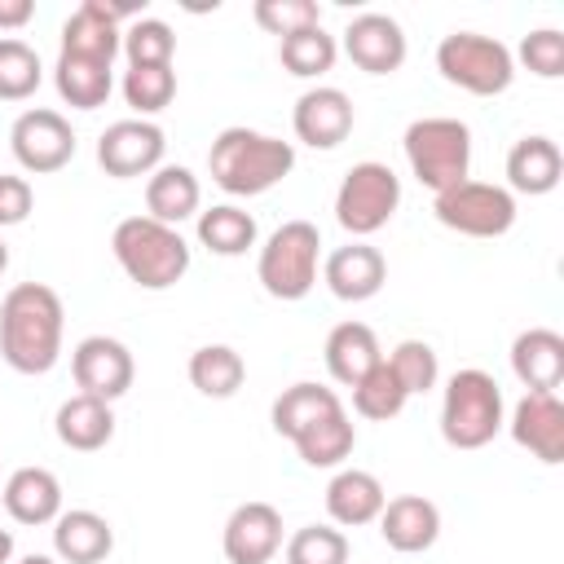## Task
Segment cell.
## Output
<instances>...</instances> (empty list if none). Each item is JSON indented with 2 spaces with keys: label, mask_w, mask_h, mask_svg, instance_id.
<instances>
[{
  "label": "cell",
  "mask_w": 564,
  "mask_h": 564,
  "mask_svg": "<svg viewBox=\"0 0 564 564\" xmlns=\"http://www.w3.org/2000/svg\"><path fill=\"white\" fill-rule=\"evenodd\" d=\"M322 282L330 286L335 300L361 304V300H370V295L383 291V282H388V260H383L379 247L352 238L348 247H335V251L322 260Z\"/></svg>",
  "instance_id": "18"
},
{
  "label": "cell",
  "mask_w": 564,
  "mask_h": 564,
  "mask_svg": "<svg viewBox=\"0 0 564 564\" xmlns=\"http://www.w3.org/2000/svg\"><path fill=\"white\" fill-rule=\"evenodd\" d=\"M66 308L44 282H18L0 304V357L18 375H48L62 357Z\"/></svg>",
  "instance_id": "1"
},
{
  "label": "cell",
  "mask_w": 564,
  "mask_h": 564,
  "mask_svg": "<svg viewBox=\"0 0 564 564\" xmlns=\"http://www.w3.org/2000/svg\"><path fill=\"white\" fill-rule=\"evenodd\" d=\"M198 242L212 256H247L256 247V216L234 203H216L198 212Z\"/></svg>",
  "instance_id": "31"
},
{
  "label": "cell",
  "mask_w": 564,
  "mask_h": 564,
  "mask_svg": "<svg viewBox=\"0 0 564 564\" xmlns=\"http://www.w3.org/2000/svg\"><path fill=\"white\" fill-rule=\"evenodd\" d=\"M401 207V176L388 163H352L335 189V220L344 234H352L357 242H366L370 234H379Z\"/></svg>",
  "instance_id": "8"
},
{
  "label": "cell",
  "mask_w": 564,
  "mask_h": 564,
  "mask_svg": "<svg viewBox=\"0 0 564 564\" xmlns=\"http://www.w3.org/2000/svg\"><path fill=\"white\" fill-rule=\"evenodd\" d=\"M119 53L128 57V66H172L176 53V35L163 18H137L123 26V44Z\"/></svg>",
  "instance_id": "37"
},
{
  "label": "cell",
  "mask_w": 564,
  "mask_h": 564,
  "mask_svg": "<svg viewBox=\"0 0 564 564\" xmlns=\"http://www.w3.org/2000/svg\"><path fill=\"white\" fill-rule=\"evenodd\" d=\"M115 551V529L106 516L75 507L53 520V555L62 564H101Z\"/></svg>",
  "instance_id": "24"
},
{
  "label": "cell",
  "mask_w": 564,
  "mask_h": 564,
  "mask_svg": "<svg viewBox=\"0 0 564 564\" xmlns=\"http://www.w3.org/2000/svg\"><path fill=\"white\" fill-rule=\"evenodd\" d=\"M326 370L335 383L352 388L361 375H370L379 361H383V348H379V335L366 326V322H339L330 335H326Z\"/></svg>",
  "instance_id": "26"
},
{
  "label": "cell",
  "mask_w": 564,
  "mask_h": 564,
  "mask_svg": "<svg viewBox=\"0 0 564 564\" xmlns=\"http://www.w3.org/2000/svg\"><path fill=\"white\" fill-rule=\"evenodd\" d=\"M388 494L379 485L375 471H361V467H339L326 485V516L330 524L339 529H361V524H375L379 511H383Z\"/></svg>",
  "instance_id": "21"
},
{
  "label": "cell",
  "mask_w": 564,
  "mask_h": 564,
  "mask_svg": "<svg viewBox=\"0 0 564 564\" xmlns=\"http://www.w3.org/2000/svg\"><path fill=\"white\" fill-rule=\"evenodd\" d=\"M352 97L335 84H317L308 93H300L295 110H291V128L304 145L313 150H335L339 141H348L352 132Z\"/></svg>",
  "instance_id": "15"
},
{
  "label": "cell",
  "mask_w": 564,
  "mask_h": 564,
  "mask_svg": "<svg viewBox=\"0 0 564 564\" xmlns=\"http://www.w3.org/2000/svg\"><path fill=\"white\" fill-rule=\"evenodd\" d=\"M4 269H9V242L0 238V273H4Z\"/></svg>",
  "instance_id": "46"
},
{
  "label": "cell",
  "mask_w": 564,
  "mask_h": 564,
  "mask_svg": "<svg viewBox=\"0 0 564 564\" xmlns=\"http://www.w3.org/2000/svg\"><path fill=\"white\" fill-rule=\"evenodd\" d=\"M242 379H247V361H242L238 348H229V344H203V348L189 352V383L203 397L225 401V397H234L242 388Z\"/></svg>",
  "instance_id": "30"
},
{
  "label": "cell",
  "mask_w": 564,
  "mask_h": 564,
  "mask_svg": "<svg viewBox=\"0 0 564 564\" xmlns=\"http://www.w3.org/2000/svg\"><path fill=\"white\" fill-rule=\"evenodd\" d=\"M70 375H75V388L84 397H97V401H119L128 388H132V352L128 344L110 339V335H88L75 344L70 352Z\"/></svg>",
  "instance_id": "13"
},
{
  "label": "cell",
  "mask_w": 564,
  "mask_h": 564,
  "mask_svg": "<svg viewBox=\"0 0 564 564\" xmlns=\"http://www.w3.org/2000/svg\"><path fill=\"white\" fill-rule=\"evenodd\" d=\"M163 150H167V137L154 119H119L97 137V163L115 181L150 176L154 167H163Z\"/></svg>",
  "instance_id": "12"
},
{
  "label": "cell",
  "mask_w": 564,
  "mask_h": 564,
  "mask_svg": "<svg viewBox=\"0 0 564 564\" xmlns=\"http://www.w3.org/2000/svg\"><path fill=\"white\" fill-rule=\"evenodd\" d=\"M198 203H203V185L189 167L181 163H163L145 176V216L159 220V225H181L189 216H198Z\"/></svg>",
  "instance_id": "25"
},
{
  "label": "cell",
  "mask_w": 564,
  "mask_h": 564,
  "mask_svg": "<svg viewBox=\"0 0 564 564\" xmlns=\"http://www.w3.org/2000/svg\"><path fill=\"white\" fill-rule=\"evenodd\" d=\"M344 53L366 75H392L405 62V31L388 13H357L344 26Z\"/></svg>",
  "instance_id": "17"
},
{
  "label": "cell",
  "mask_w": 564,
  "mask_h": 564,
  "mask_svg": "<svg viewBox=\"0 0 564 564\" xmlns=\"http://www.w3.org/2000/svg\"><path fill=\"white\" fill-rule=\"evenodd\" d=\"M220 551L229 564H269L282 551V511L273 502H242L229 511Z\"/></svg>",
  "instance_id": "14"
},
{
  "label": "cell",
  "mask_w": 564,
  "mask_h": 564,
  "mask_svg": "<svg viewBox=\"0 0 564 564\" xmlns=\"http://www.w3.org/2000/svg\"><path fill=\"white\" fill-rule=\"evenodd\" d=\"M35 18L31 0H0V31H22Z\"/></svg>",
  "instance_id": "43"
},
{
  "label": "cell",
  "mask_w": 564,
  "mask_h": 564,
  "mask_svg": "<svg viewBox=\"0 0 564 564\" xmlns=\"http://www.w3.org/2000/svg\"><path fill=\"white\" fill-rule=\"evenodd\" d=\"M251 13L278 40L291 35V31H304V26H322V4L317 0H256Z\"/></svg>",
  "instance_id": "40"
},
{
  "label": "cell",
  "mask_w": 564,
  "mask_h": 564,
  "mask_svg": "<svg viewBox=\"0 0 564 564\" xmlns=\"http://www.w3.org/2000/svg\"><path fill=\"white\" fill-rule=\"evenodd\" d=\"M317 269H322V234L313 220H282L260 256H256V278L273 300H304L317 286Z\"/></svg>",
  "instance_id": "6"
},
{
  "label": "cell",
  "mask_w": 564,
  "mask_h": 564,
  "mask_svg": "<svg viewBox=\"0 0 564 564\" xmlns=\"http://www.w3.org/2000/svg\"><path fill=\"white\" fill-rule=\"evenodd\" d=\"M405 401H410V392L397 383V375H392L388 361H379L370 375H361V379L352 383V410H357L361 419H370V423L397 419V414L405 410Z\"/></svg>",
  "instance_id": "34"
},
{
  "label": "cell",
  "mask_w": 564,
  "mask_h": 564,
  "mask_svg": "<svg viewBox=\"0 0 564 564\" xmlns=\"http://www.w3.org/2000/svg\"><path fill=\"white\" fill-rule=\"evenodd\" d=\"M53 432H57V441H62L66 449L93 454V449L110 445V436H115V410H110V401H97V397L75 392V397H66V401L57 405Z\"/></svg>",
  "instance_id": "27"
},
{
  "label": "cell",
  "mask_w": 564,
  "mask_h": 564,
  "mask_svg": "<svg viewBox=\"0 0 564 564\" xmlns=\"http://www.w3.org/2000/svg\"><path fill=\"white\" fill-rule=\"evenodd\" d=\"M0 498H4L9 520L31 524V529H35V524H53V520L62 516V480H57L48 467H18V471L4 480Z\"/></svg>",
  "instance_id": "23"
},
{
  "label": "cell",
  "mask_w": 564,
  "mask_h": 564,
  "mask_svg": "<svg viewBox=\"0 0 564 564\" xmlns=\"http://www.w3.org/2000/svg\"><path fill=\"white\" fill-rule=\"evenodd\" d=\"M110 251L128 282H137L141 291H167L189 273V242L181 238V229L159 225L150 216L119 220L110 234Z\"/></svg>",
  "instance_id": "3"
},
{
  "label": "cell",
  "mask_w": 564,
  "mask_h": 564,
  "mask_svg": "<svg viewBox=\"0 0 564 564\" xmlns=\"http://www.w3.org/2000/svg\"><path fill=\"white\" fill-rule=\"evenodd\" d=\"M511 441L538 463H564V401L555 392H524L507 419Z\"/></svg>",
  "instance_id": "16"
},
{
  "label": "cell",
  "mask_w": 564,
  "mask_h": 564,
  "mask_svg": "<svg viewBox=\"0 0 564 564\" xmlns=\"http://www.w3.org/2000/svg\"><path fill=\"white\" fill-rule=\"evenodd\" d=\"M18 564H57V560H53V555H22Z\"/></svg>",
  "instance_id": "45"
},
{
  "label": "cell",
  "mask_w": 564,
  "mask_h": 564,
  "mask_svg": "<svg viewBox=\"0 0 564 564\" xmlns=\"http://www.w3.org/2000/svg\"><path fill=\"white\" fill-rule=\"evenodd\" d=\"M53 84H57V97H62L66 106H75V110H97V106H106V97H110V88H115V70H110V62L57 53Z\"/></svg>",
  "instance_id": "29"
},
{
  "label": "cell",
  "mask_w": 564,
  "mask_h": 564,
  "mask_svg": "<svg viewBox=\"0 0 564 564\" xmlns=\"http://www.w3.org/2000/svg\"><path fill=\"white\" fill-rule=\"evenodd\" d=\"M383 361L392 366L397 383H401L410 397L436 388V379H441V361H436V348H432L427 339H401V344L392 348V357H383Z\"/></svg>",
  "instance_id": "39"
},
{
  "label": "cell",
  "mask_w": 564,
  "mask_h": 564,
  "mask_svg": "<svg viewBox=\"0 0 564 564\" xmlns=\"http://www.w3.org/2000/svg\"><path fill=\"white\" fill-rule=\"evenodd\" d=\"M123 101L137 110V119L159 115L176 97V70L172 66H128L123 70Z\"/></svg>",
  "instance_id": "36"
},
{
  "label": "cell",
  "mask_w": 564,
  "mask_h": 564,
  "mask_svg": "<svg viewBox=\"0 0 564 564\" xmlns=\"http://www.w3.org/2000/svg\"><path fill=\"white\" fill-rule=\"evenodd\" d=\"M335 410H344V401L335 397V388H326V383H291V388L273 401L269 419H273V432H278V436L295 441L300 432H308L313 423H322V419L335 414Z\"/></svg>",
  "instance_id": "28"
},
{
  "label": "cell",
  "mask_w": 564,
  "mask_h": 564,
  "mask_svg": "<svg viewBox=\"0 0 564 564\" xmlns=\"http://www.w3.org/2000/svg\"><path fill=\"white\" fill-rule=\"evenodd\" d=\"M137 22L141 9L137 4H115V0H84L66 22H62V53L70 57H93V62H110L119 57L123 44V22Z\"/></svg>",
  "instance_id": "11"
},
{
  "label": "cell",
  "mask_w": 564,
  "mask_h": 564,
  "mask_svg": "<svg viewBox=\"0 0 564 564\" xmlns=\"http://www.w3.org/2000/svg\"><path fill=\"white\" fill-rule=\"evenodd\" d=\"M9 560H13V533L0 529V564H9Z\"/></svg>",
  "instance_id": "44"
},
{
  "label": "cell",
  "mask_w": 564,
  "mask_h": 564,
  "mask_svg": "<svg viewBox=\"0 0 564 564\" xmlns=\"http://www.w3.org/2000/svg\"><path fill=\"white\" fill-rule=\"evenodd\" d=\"M379 533L392 551L401 555H419L427 551L436 538H441V511L432 498L423 494H401V498H388L383 511H379Z\"/></svg>",
  "instance_id": "19"
},
{
  "label": "cell",
  "mask_w": 564,
  "mask_h": 564,
  "mask_svg": "<svg viewBox=\"0 0 564 564\" xmlns=\"http://www.w3.org/2000/svg\"><path fill=\"white\" fill-rule=\"evenodd\" d=\"M436 70L445 84L471 93V97H498L516 79V53L480 31H449L436 44Z\"/></svg>",
  "instance_id": "7"
},
{
  "label": "cell",
  "mask_w": 564,
  "mask_h": 564,
  "mask_svg": "<svg viewBox=\"0 0 564 564\" xmlns=\"http://www.w3.org/2000/svg\"><path fill=\"white\" fill-rule=\"evenodd\" d=\"M291 445L308 467H339L357 445V427H352L348 410H335L322 423H313L308 432H300Z\"/></svg>",
  "instance_id": "32"
},
{
  "label": "cell",
  "mask_w": 564,
  "mask_h": 564,
  "mask_svg": "<svg viewBox=\"0 0 564 564\" xmlns=\"http://www.w3.org/2000/svg\"><path fill=\"white\" fill-rule=\"evenodd\" d=\"M405 145V163L410 172L432 189V194H445L454 185L467 181L471 172V128L463 119H449V115H427V119H414L401 137Z\"/></svg>",
  "instance_id": "5"
},
{
  "label": "cell",
  "mask_w": 564,
  "mask_h": 564,
  "mask_svg": "<svg viewBox=\"0 0 564 564\" xmlns=\"http://www.w3.org/2000/svg\"><path fill=\"white\" fill-rule=\"evenodd\" d=\"M432 212L445 229L463 234V238H502L516 225V194L507 185H489V181H463L445 194L432 198Z\"/></svg>",
  "instance_id": "9"
},
{
  "label": "cell",
  "mask_w": 564,
  "mask_h": 564,
  "mask_svg": "<svg viewBox=\"0 0 564 564\" xmlns=\"http://www.w3.org/2000/svg\"><path fill=\"white\" fill-rule=\"evenodd\" d=\"M564 176V154L551 137L533 132V137H520L511 150H507V189L511 194H551Z\"/></svg>",
  "instance_id": "22"
},
{
  "label": "cell",
  "mask_w": 564,
  "mask_h": 564,
  "mask_svg": "<svg viewBox=\"0 0 564 564\" xmlns=\"http://www.w3.org/2000/svg\"><path fill=\"white\" fill-rule=\"evenodd\" d=\"M502 388L489 370H454L441 397V436L454 449H485L502 432Z\"/></svg>",
  "instance_id": "4"
},
{
  "label": "cell",
  "mask_w": 564,
  "mask_h": 564,
  "mask_svg": "<svg viewBox=\"0 0 564 564\" xmlns=\"http://www.w3.org/2000/svg\"><path fill=\"white\" fill-rule=\"evenodd\" d=\"M286 564H348V538L335 524H304L282 542Z\"/></svg>",
  "instance_id": "38"
},
{
  "label": "cell",
  "mask_w": 564,
  "mask_h": 564,
  "mask_svg": "<svg viewBox=\"0 0 564 564\" xmlns=\"http://www.w3.org/2000/svg\"><path fill=\"white\" fill-rule=\"evenodd\" d=\"M9 150H13V159H18L22 172L48 176V172H62L75 159V132H70V123L57 110L35 106V110H22L13 119Z\"/></svg>",
  "instance_id": "10"
},
{
  "label": "cell",
  "mask_w": 564,
  "mask_h": 564,
  "mask_svg": "<svg viewBox=\"0 0 564 564\" xmlns=\"http://www.w3.org/2000/svg\"><path fill=\"white\" fill-rule=\"evenodd\" d=\"M520 62L538 79H560L564 75V35L555 26H538L520 40Z\"/></svg>",
  "instance_id": "41"
},
{
  "label": "cell",
  "mask_w": 564,
  "mask_h": 564,
  "mask_svg": "<svg viewBox=\"0 0 564 564\" xmlns=\"http://www.w3.org/2000/svg\"><path fill=\"white\" fill-rule=\"evenodd\" d=\"M295 167V145L256 128H220L207 150L212 181L234 198H256L273 189Z\"/></svg>",
  "instance_id": "2"
},
{
  "label": "cell",
  "mask_w": 564,
  "mask_h": 564,
  "mask_svg": "<svg viewBox=\"0 0 564 564\" xmlns=\"http://www.w3.org/2000/svg\"><path fill=\"white\" fill-rule=\"evenodd\" d=\"M278 57H282V66H286L291 75L317 79V75H326V70L335 66L339 44H335V35H326L322 26H304V31H291V35L278 40Z\"/></svg>",
  "instance_id": "33"
},
{
  "label": "cell",
  "mask_w": 564,
  "mask_h": 564,
  "mask_svg": "<svg viewBox=\"0 0 564 564\" xmlns=\"http://www.w3.org/2000/svg\"><path fill=\"white\" fill-rule=\"evenodd\" d=\"M40 53L18 35H0V101H26L40 88Z\"/></svg>",
  "instance_id": "35"
},
{
  "label": "cell",
  "mask_w": 564,
  "mask_h": 564,
  "mask_svg": "<svg viewBox=\"0 0 564 564\" xmlns=\"http://www.w3.org/2000/svg\"><path fill=\"white\" fill-rule=\"evenodd\" d=\"M35 207V189L26 176H13V172H0V229H13L31 216Z\"/></svg>",
  "instance_id": "42"
},
{
  "label": "cell",
  "mask_w": 564,
  "mask_h": 564,
  "mask_svg": "<svg viewBox=\"0 0 564 564\" xmlns=\"http://www.w3.org/2000/svg\"><path fill=\"white\" fill-rule=\"evenodd\" d=\"M511 370L529 392H555L564 383V335L551 326H529L511 339Z\"/></svg>",
  "instance_id": "20"
}]
</instances>
